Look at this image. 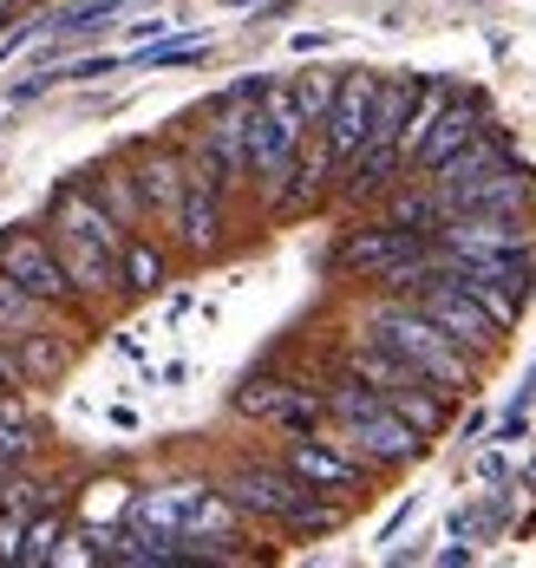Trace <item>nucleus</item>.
I'll list each match as a JSON object with an SVG mask.
<instances>
[{
	"label": "nucleus",
	"mask_w": 536,
	"mask_h": 568,
	"mask_svg": "<svg viewBox=\"0 0 536 568\" xmlns=\"http://www.w3.org/2000/svg\"><path fill=\"white\" fill-rule=\"evenodd\" d=\"M0 504H7V510L27 523V516H40L47 504H60V484H13V490H7Z\"/></svg>",
	"instance_id": "nucleus-28"
},
{
	"label": "nucleus",
	"mask_w": 536,
	"mask_h": 568,
	"mask_svg": "<svg viewBox=\"0 0 536 568\" xmlns=\"http://www.w3.org/2000/svg\"><path fill=\"white\" fill-rule=\"evenodd\" d=\"M0 393H27V373H20V359H13L7 341H0Z\"/></svg>",
	"instance_id": "nucleus-32"
},
{
	"label": "nucleus",
	"mask_w": 536,
	"mask_h": 568,
	"mask_svg": "<svg viewBox=\"0 0 536 568\" xmlns=\"http://www.w3.org/2000/svg\"><path fill=\"white\" fill-rule=\"evenodd\" d=\"M138 196H144V216H158V223H171L183 203V176H190V164H183L178 151H151L144 164H138Z\"/></svg>",
	"instance_id": "nucleus-16"
},
{
	"label": "nucleus",
	"mask_w": 536,
	"mask_h": 568,
	"mask_svg": "<svg viewBox=\"0 0 536 568\" xmlns=\"http://www.w3.org/2000/svg\"><path fill=\"white\" fill-rule=\"evenodd\" d=\"M321 47H334V33H295V53H321Z\"/></svg>",
	"instance_id": "nucleus-34"
},
{
	"label": "nucleus",
	"mask_w": 536,
	"mask_h": 568,
	"mask_svg": "<svg viewBox=\"0 0 536 568\" xmlns=\"http://www.w3.org/2000/svg\"><path fill=\"white\" fill-rule=\"evenodd\" d=\"M53 542H60V516H47V510H40L33 523H27V536H20V568H27V562L40 568L47 556H53Z\"/></svg>",
	"instance_id": "nucleus-27"
},
{
	"label": "nucleus",
	"mask_w": 536,
	"mask_h": 568,
	"mask_svg": "<svg viewBox=\"0 0 536 568\" xmlns=\"http://www.w3.org/2000/svg\"><path fill=\"white\" fill-rule=\"evenodd\" d=\"M386 223H406V229H418V235H432V229L445 223L432 183H418V190H406V196H393V203H386Z\"/></svg>",
	"instance_id": "nucleus-24"
},
{
	"label": "nucleus",
	"mask_w": 536,
	"mask_h": 568,
	"mask_svg": "<svg viewBox=\"0 0 536 568\" xmlns=\"http://www.w3.org/2000/svg\"><path fill=\"white\" fill-rule=\"evenodd\" d=\"M477 477H484V484H504V457L491 452V457H484V464H477Z\"/></svg>",
	"instance_id": "nucleus-35"
},
{
	"label": "nucleus",
	"mask_w": 536,
	"mask_h": 568,
	"mask_svg": "<svg viewBox=\"0 0 536 568\" xmlns=\"http://www.w3.org/2000/svg\"><path fill=\"white\" fill-rule=\"evenodd\" d=\"M40 235L53 242V255H60V268H65V282H72L79 301H105V294H119V255H112L99 235H85L65 210H47V229H40Z\"/></svg>",
	"instance_id": "nucleus-4"
},
{
	"label": "nucleus",
	"mask_w": 536,
	"mask_h": 568,
	"mask_svg": "<svg viewBox=\"0 0 536 568\" xmlns=\"http://www.w3.org/2000/svg\"><path fill=\"white\" fill-rule=\"evenodd\" d=\"M210 59V40H158L144 53H131V72H158V65H196Z\"/></svg>",
	"instance_id": "nucleus-26"
},
{
	"label": "nucleus",
	"mask_w": 536,
	"mask_h": 568,
	"mask_svg": "<svg viewBox=\"0 0 536 568\" xmlns=\"http://www.w3.org/2000/svg\"><path fill=\"white\" fill-rule=\"evenodd\" d=\"M171 27H178L171 13H151V20H131V40H164Z\"/></svg>",
	"instance_id": "nucleus-33"
},
{
	"label": "nucleus",
	"mask_w": 536,
	"mask_h": 568,
	"mask_svg": "<svg viewBox=\"0 0 536 568\" xmlns=\"http://www.w3.org/2000/svg\"><path fill=\"white\" fill-rule=\"evenodd\" d=\"M524 432H530V405H510V412H504V425H497V445H517Z\"/></svg>",
	"instance_id": "nucleus-31"
},
{
	"label": "nucleus",
	"mask_w": 536,
	"mask_h": 568,
	"mask_svg": "<svg viewBox=\"0 0 536 568\" xmlns=\"http://www.w3.org/2000/svg\"><path fill=\"white\" fill-rule=\"evenodd\" d=\"M92 203H99L119 229H144V196H138V176L124 171V164L92 171Z\"/></svg>",
	"instance_id": "nucleus-17"
},
{
	"label": "nucleus",
	"mask_w": 536,
	"mask_h": 568,
	"mask_svg": "<svg viewBox=\"0 0 536 568\" xmlns=\"http://www.w3.org/2000/svg\"><path fill=\"white\" fill-rule=\"evenodd\" d=\"M20 536H27V523L7 510L0 516V562H20Z\"/></svg>",
	"instance_id": "nucleus-29"
},
{
	"label": "nucleus",
	"mask_w": 536,
	"mask_h": 568,
	"mask_svg": "<svg viewBox=\"0 0 536 568\" xmlns=\"http://www.w3.org/2000/svg\"><path fill=\"white\" fill-rule=\"evenodd\" d=\"M373 99H380V72H341L334 105L321 112V138H327L334 164H347V158L360 151V138H366V124H373Z\"/></svg>",
	"instance_id": "nucleus-12"
},
{
	"label": "nucleus",
	"mask_w": 536,
	"mask_h": 568,
	"mask_svg": "<svg viewBox=\"0 0 536 568\" xmlns=\"http://www.w3.org/2000/svg\"><path fill=\"white\" fill-rule=\"evenodd\" d=\"M190 176H183V203H178V216H171V229H178V242L190 248V255H210L216 248V235H223V171H216V158L196 144L190 158Z\"/></svg>",
	"instance_id": "nucleus-6"
},
{
	"label": "nucleus",
	"mask_w": 536,
	"mask_h": 568,
	"mask_svg": "<svg viewBox=\"0 0 536 568\" xmlns=\"http://www.w3.org/2000/svg\"><path fill=\"white\" fill-rule=\"evenodd\" d=\"M105 72H119L112 53H92V59H72V65H65V79H105Z\"/></svg>",
	"instance_id": "nucleus-30"
},
{
	"label": "nucleus",
	"mask_w": 536,
	"mask_h": 568,
	"mask_svg": "<svg viewBox=\"0 0 536 568\" xmlns=\"http://www.w3.org/2000/svg\"><path fill=\"white\" fill-rule=\"evenodd\" d=\"M445 282H458V287H465V294H472L477 307H484V314H491V321L504 327V334L517 327V314H524V294H517L510 282H491V275H445Z\"/></svg>",
	"instance_id": "nucleus-22"
},
{
	"label": "nucleus",
	"mask_w": 536,
	"mask_h": 568,
	"mask_svg": "<svg viewBox=\"0 0 536 568\" xmlns=\"http://www.w3.org/2000/svg\"><path fill=\"white\" fill-rule=\"evenodd\" d=\"M366 341H380L386 353H400L418 379H432L445 398H458V393H472L477 386V353H465L445 327H432L413 301H386V307H373V314H366Z\"/></svg>",
	"instance_id": "nucleus-1"
},
{
	"label": "nucleus",
	"mask_w": 536,
	"mask_h": 568,
	"mask_svg": "<svg viewBox=\"0 0 536 568\" xmlns=\"http://www.w3.org/2000/svg\"><path fill=\"white\" fill-rule=\"evenodd\" d=\"M432 248V235H418V229H406V223H366V229H354L341 248H334V268L341 275H360V282H380L386 268H400L406 255H425Z\"/></svg>",
	"instance_id": "nucleus-7"
},
{
	"label": "nucleus",
	"mask_w": 536,
	"mask_h": 568,
	"mask_svg": "<svg viewBox=\"0 0 536 568\" xmlns=\"http://www.w3.org/2000/svg\"><path fill=\"white\" fill-rule=\"evenodd\" d=\"M223 497L236 504V516H262V523H289V516L314 497L307 484H301L289 464H249L236 470L230 484H223Z\"/></svg>",
	"instance_id": "nucleus-10"
},
{
	"label": "nucleus",
	"mask_w": 536,
	"mask_h": 568,
	"mask_svg": "<svg viewBox=\"0 0 536 568\" xmlns=\"http://www.w3.org/2000/svg\"><path fill=\"white\" fill-rule=\"evenodd\" d=\"M432 242L458 255H497V248H530V223L524 210H452L432 229Z\"/></svg>",
	"instance_id": "nucleus-11"
},
{
	"label": "nucleus",
	"mask_w": 536,
	"mask_h": 568,
	"mask_svg": "<svg viewBox=\"0 0 536 568\" xmlns=\"http://www.w3.org/2000/svg\"><path fill=\"white\" fill-rule=\"evenodd\" d=\"M158 287H164V255L144 235H131L119 255V294H158Z\"/></svg>",
	"instance_id": "nucleus-23"
},
{
	"label": "nucleus",
	"mask_w": 536,
	"mask_h": 568,
	"mask_svg": "<svg viewBox=\"0 0 536 568\" xmlns=\"http://www.w3.org/2000/svg\"><path fill=\"white\" fill-rule=\"evenodd\" d=\"M347 373H354V379H366L380 398H393L400 386H413V379H418L413 366H406L400 353H386L380 341H360L354 353H347Z\"/></svg>",
	"instance_id": "nucleus-18"
},
{
	"label": "nucleus",
	"mask_w": 536,
	"mask_h": 568,
	"mask_svg": "<svg viewBox=\"0 0 536 568\" xmlns=\"http://www.w3.org/2000/svg\"><path fill=\"white\" fill-rule=\"evenodd\" d=\"M13 359H20V373H27V386L33 379H60L65 359H72V346H65V334H53V327H33V334H13Z\"/></svg>",
	"instance_id": "nucleus-19"
},
{
	"label": "nucleus",
	"mask_w": 536,
	"mask_h": 568,
	"mask_svg": "<svg viewBox=\"0 0 536 568\" xmlns=\"http://www.w3.org/2000/svg\"><path fill=\"white\" fill-rule=\"evenodd\" d=\"M327 438H334L341 452H354L360 464H373V470L406 464V457L425 452V438H418V432L400 418V412H393V405H380V412H366V418H341Z\"/></svg>",
	"instance_id": "nucleus-9"
},
{
	"label": "nucleus",
	"mask_w": 536,
	"mask_h": 568,
	"mask_svg": "<svg viewBox=\"0 0 536 568\" xmlns=\"http://www.w3.org/2000/svg\"><path fill=\"white\" fill-rule=\"evenodd\" d=\"M477 131H484V105H477V99H445V112L432 118V131L418 138V151H413V164H406V171L432 176L445 158H458Z\"/></svg>",
	"instance_id": "nucleus-14"
},
{
	"label": "nucleus",
	"mask_w": 536,
	"mask_h": 568,
	"mask_svg": "<svg viewBox=\"0 0 536 568\" xmlns=\"http://www.w3.org/2000/svg\"><path fill=\"white\" fill-rule=\"evenodd\" d=\"M301 138H307V112L295 105V92L282 79H269V92L249 105V176H255L262 203H282L289 196Z\"/></svg>",
	"instance_id": "nucleus-2"
},
{
	"label": "nucleus",
	"mask_w": 536,
	"mask_h": 568,
	"mask_svg": "<svg viewBox=\"0 0 536 568\" xmlns=\"http://www.w3.org/2000/svg\"><path fill=\"white\" fill-rule=\"evenodd\" d=\"M7 7H13V0H0V27H7Z\"/></svg>",
	"instance_id": "nucleus-36"
},
{
	"label": "nucleus",
	"mask_w": 536,
	"mask_h": 568,
	"mask_svg": "<svg viewBox=\"0 0 536 568\" xmlns=\"http://www.w3.org/2000/svg\"><path fill=\"white\" fill-rule=\"evenodd\" d=\"M203 484H164L138 504H124V529H151V536H190V523L203 510Z\"/></svg>",
	"instance_id": "nucleus-15"
},
{
	"label": "nucleus",
	"mask_w": 536,
	"mask_h": 568,
	"mask_svg": "<svg viewBox=\"0 0 536 568\" xmlns=\"http://www.w3.org/2000/svg\"><path fill=\"white\" fill-rule=\"evenodd\" d=\"M236 412L242 418H262V425H282L289 438L301 432H321V418H327V398L295 386V379H242L236 386Z\"/></svg>",
	"instance_id": "nucleus-8"
},
{
	"label": "nucleus",
	"mask_w": 536,
	"mask_h": 568,
	"mask_svg": "<svg viewBox=\"0 0 536 568\" xmlns=\"http://www.w3.org/2000/svg\"><path fill=\"white\" fill-rule=\"evenodd\" d=\"M0 275H7V282H20L27 294H40V301H47V307H60V314L79 307V294H72V282H65L53 242H47L40 229H27V223L0 229Z\"/></svg>",
	"instance_id": "nucleus-3"
},
{
	"label": "nucleus",
	"mask_w": 536,
	"mask_h": 568,
	"mask_svg": "<svg viewBox=\"0 0 536 568\" xmlns=\"http://www.w3.org/2000/svg\"><path fill=\"white\" fill-rule=\"evenodd\" d=\"M334 85H341V72H327V65H307L289 79V92H295V105L307 112V124H321V112L334 105Z\"/></svg>",
	"instance_id": "nucleus-25"
},
{
	"label": "nucleus",
	"mask_w": 536,
	"mask_h": 568,
	"mask_svg": "<svg viewBox=\"0 0 536 568\" xmlns=\"http://www.w3.org/2000/svg\"><path fill=\"white\" fill-rule=\"evenodd\" d=\"M400 301H413L432 327H445V334L465 346V353H477V359L504 341V327H497V321H491V314H484L458 282H445V275H425V282H418L413 294H400Z\"/></svg>",
	"instance_id": "nucleus-5"
},
{
	"label": "nucleus",
	"mask_w": 536,
	"mask_h": 568,
	"mask_svg": "<svg viewBox=\"0 0 536 568\" xmlns=\"http://www.w3.org/2000/svg\"><path fill=\"white\" fill-rule=\"evenodd\" d=\"M53 321H60V307H47L40 294H27L20 282H7V275H0V341L33 334V327H53Z\"/></svg>",
	"instance_id": "nucleus-20"
},
{
	"label": "nucleus",
	"mask_w": 536,
	"mask_h": 568,
	"mask_svg": "<svg viewBox=\"0 0 536 568\" xmlns=\"http://www.w3.org/2000/svg\"><path fill=\"white\" fill-rule=\"evenodd\" d=\"M282 464L295 470L307 490H321V497H334V490H360V484H366V470H373V464H360L354 452H341L334 438H314V432H301Z\"/></svg>",
	"instance_id": "nucleus-13"
},
{
	"label": "nucleus",
	"mask_w": 536,
	"mask_h": 568,
	"mask_svg": "<svg viewBox=\"0 0 536 568\" xmlns=\"http://www.w3.org/2000/svg\"><path fill=\"white\" fill-rule=\"evenodd\" d=\"M386 405H393V412L413 425L418 438H438V432H445V393H438L432 379H413V386H400V393L386 398Z\"/></svg>",
	"instance_id": "nucleus-21"
}]
</instances>
